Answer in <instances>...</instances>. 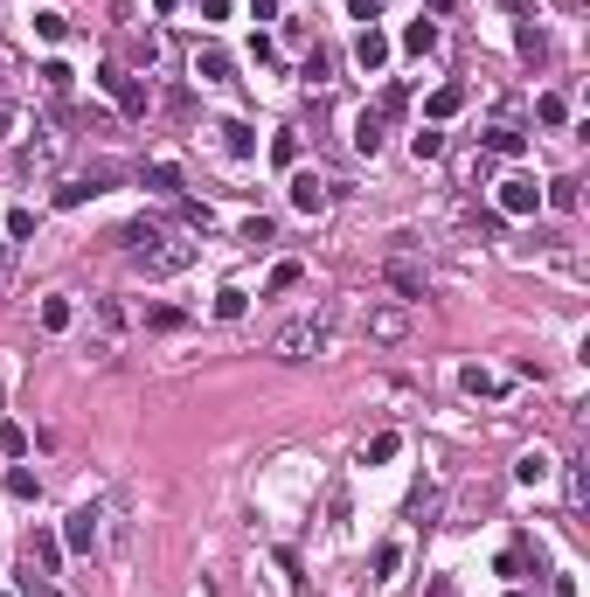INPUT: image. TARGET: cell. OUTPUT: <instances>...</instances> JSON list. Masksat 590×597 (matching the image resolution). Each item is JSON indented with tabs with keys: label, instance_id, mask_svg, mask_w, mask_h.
<instances>
[{
	"label": "cell",
	"instance_id": "3957f363",
	"mask_svg": "<svg viewBox=\"0 0 590 597\" xmlns=\"http://www.w3.org/2000/svg\"><path fill=\"white\" fill-rule=\"evenodd\" d=\"M139 271H146V278H174V271H188L195 264V243H153V250H139Z\"/></svg>",
	"mask_w": 590,
	"mask_h": 597
},
{
	"label": "cell",
	"instance_id": "8d00e7d4",
	"mask_svg": "<svg viewBox=\"0 0 590 597\" xmlns=\"http://www.w3.org/2000/svg\"><path fill=\"white\" fill-rule=\"evenodd\" d=\"M98 327H105V334H118V327H126V312L111 306V299H98Z\"/></svg>",
	"mask_w": 590,
	"mask_h": 597
},
{
	"label": "cell",
	"instance_id": "1f68e13d",
	"mask_svg": "<svg viewBox=\"0 0 590 597\" xmlns=\"http://www.w3.org/2000/svg\"><path fill=\"white\" fill-rule=\"evenodd\" d=\"M535 119H542V126H563L569 104H563V98H535Z\"/></svg>",
	"mask_w": 590,
	"mask_h": 597
},
{
	"label": "cell",
	"instance_id": "52a82bcc",
	"mask_svg": "<svg viewBox=\"0 0 590 597\" xmlns=\"http://www.w3.org/2000/svg\"><path fill=\"white\" fill-rule=\"evenodd\" d=\"M63 542L77 549V556H91V549H98V507H77L70 528H63Z\"/></svg>",
	"mask_w": 590,
	"mask_h": 597
},
{
	"label": "cell",
	"instance_id": "5bb4252c",
	"mask_svg": "<svg viewBox=\"0 0 590 597\" xmlns=\"http://www.w3.org/2000/svg\"><path fill=\"white\" fill-rule=\"evenodd\" d=\"M389 285H396L403 299H424V271H417L410 258H389Z\"/></svg>",
	"mask_w": 590,
	"mask_h": 597
},
{
	"label": "cell",
	"instance_id": "83f0119b",
	"mask_svg": "<svg viewBox=\"0 0 590 597\" xmlns=\"http://www.w3.org/2000/svg\"><path fill=\"white\" fill-rule=\"evenodd\" d=\"M42 327L63 334V327H70V299H42Z\"/></svg>",
	"mask_w": 590,
	"mask_h": 597
},
{
	"label": "cell",
	"instance_id": "277c9868",
	"mask_svg": "<svg viewBox=\"0 0 590 597\" xmlns=\"http://www.w3.org/2000/svg\"><path fill=\"white\" fill-rule=\"evenodd\" d=\"M535 208H542V188L528 181V174L500 181V215H535Z\"/></svg>",
	"mask_w": 590,
	"mask_h": 597
},
{
	"label": "cell",
	"instance_id": "cb8c5ba5",
	"mask_svg": "<svg viewBox=\"0 0 590 597\" xmlns=\"http://www.w3.org/2000/svg\"><path fill=\"white\" fill-rule=\"evenodd\" d=\"M35 35H42V42H63V35H70V22H63L56 7H42V14H35Z\"/></svg>",
	"mask_w": 590,
	"mask_h": 597
},
{
	"label": "cell",
	"instance_id": "836d02e7",
	"mask_svg": "<svg viewBox=\"0 0 590 597\" xmlns=\"http://www.w3.org/2000/svg\"><path fill=\"white\" fill-rule=\"evenodd\" d=\"M271 236H278V230H271V215H250V223H243V243H271Z\"/></svg>",
	"mask_w": 590,
	"mask_h": 597
},
{
	"label": "cell",
	"instance_id": "8992f818",
	"mask_svg": "<svg viewBox=\"0 0 590 597\" xmlns=\"http://www.w3.org/2000/svg\"><path fill=\"white\" fill-rule=\"evenodd\" d=\"M35 77H42V98L49 104H70V91H77V70H70V63H42Z\"/></svg>",
	"mask_w": 590,
	"mask_h": 597
},
{
	"label": "cell",
	"instance_id": "7bdbcfd3",
	"mask_svg": "<svg viewBox=\"0 0 590 597\" xmlns=\"http://www.w3.org/2000/svg\"><path fill=\"white\" fill-rule=\"evenodd\" d=\"M250 14H257V22H278V0H250Z\"/></svg>",
	"mask_w": 590,
	"mask_h": 597
},
{
	"label": "cell",
	"instance_id": "44dd1931",
	"mask_svg": "<svg viewBox=\"0 0 590 597\" xmlns=\"http://www.w3.org/2000/svg\"><path fill=\"white\" fill-rule=\"evenodd\" d=\"M243 306H250V292H237V285L215 292V320H243Z\"/></svg>",
	"mask_w": 590,
	"mask_h": 597
},
{
	"label": "cell",
	"instance_id": "f6af8a7d",
	"mask_svg": "<svg viewBox=\"0 0 590 597\" xmlns=\"http://www.w3.org/2000/svg\"><path fill=\"white\" fill-rule=\"evenodd\" d=\"M430 597H458V584H452V576H438V584H430Z\"/></svg>",
	"mask_w": 590,
	"mask_h": 597
},
{
	"label": "cell",
	"instance_id": "c3c4849f",
	"mask_svg": "<svg viewBox=\"0 0 590 597\" xmlns=\"http://www.w3.org/2000/svg\"><path fill=\"white\" fill-rule=\"evenodd\" d=\"M508 597H528V591H508Z\"/></svg>",
	"mask_w": 590,
	"mask_h": 597
},
{
	"label": "cell",
	"instance_id": "60d3db41",
	"mask_svg": "<svg viewBox=\"0 0 590 597\" xmlns=\"http://www.w3.org/2000/svg\"><path fill=\"white\" fill-rule=\"evenodd\" d=\"M348 14H354V22H369V28H376V14H382V0H348Z\"/></svg>",
	"mask_w": 590,
	"mask_h": 597
},
{
	"label": "cell",
	"instance_id": "ffe728a7",
	"mask_svg": "<svg viewBox=\"0 0 590 597\" xmlns=\"http://www.w3.org/2000/svg\"><path fill=\"white\" fill-rule=\"evenodd\" d=\"M396 452H403V438H396V431H382V438L361 444V466H382V459H396Z\"/></svg>",
	"mask_w": 590,
	"mask_h": 597
},
{
	"label": "cell",
	"instance_id": "ee69618b",
	"mask_svg": "<svg viewBox=\"0 0 590 597\" xmlns=\"http://www.w3.org/2000/svg\"><path fill=\"white\" fill-rule=\"evenodd\" d=\"M14 132V104H7V91H0V139Z\"/></svg>",
	"mask_w": 590,
	"mask_h": 597
},
{
	"label": "cell",
	"instance_id": "ab89813d",
	"mask_svg": "<svg viewBox=\"0 0 590 597\" xmlns=\"http://www.w3.org/2000/svg\"><path fill=\"white\" fill-rule=\"evenodd\" d=\"M326 63H334L326 49H313V56H306V83H326Z\"/></svg>",
	"mask_w": 590,
	"mask_h": 597
},
{
	"label": "cell",
	"instance_id": "f546056e",
	"mask_svg": "<svg viewBox=\"0 0 590 597\" xmlns=\"http://www.w3.org/2000/svg\"><path fill=\"white\" fill-rule=\"evenodd\" d=\"M403 104H410V98H403V83H389V91H382V104H376V119L389 126V119H403Z\"/></svg>",
	"mask_w": 590,
	"mask_h": 597
},
{
	"label": "cell",
	"instance_id": "4316f807",
	"mask_svg": "<svg viewBox=\"0 0 590 597\" xmlns=\"http://www.w3.org/2000/svg\"><path fill=\"white\" fill-rule=\"evenodd\" d=\"M410 154H417V160H438V154H445V132H417V139H410Z\"/></svg>",
	"mask_w": 590,
	"mask_h": 597
},
{
	"label": "cell",
	"instance_id": "f1b7e54d",
	"mask_svg": "<svg viewBox=\"0 0 590 597\" xmlns=\"http://www.w3.org/2000/svg\"><path fill=\"white\" fill-rule=\"evenodd\" d=\"M514 472H521V487H535V479H549V452H528V459H521Z\"/></svg>",
	"mask_w": 590,
	"mask_h": 597
},
{
	"label": "cell",
	"instance_id": "7dc6e473",
	"mask_svg": "<svg viewBox=\"0 0 590 597\" xmlns=\"http://www.w3.org/2000/svg\"><path fill=\"white\" fill-rule=\"evenodd\" d=\"M0 264H7V243H0Z\"/></svg>",
	"mask_w": 590,
	"mask_h": 597
},
{
	"label": "cell",
	"instance_id": "f35d334b",
	"mask_svg": "<svg viewBox=\"0 0 590 597\" xmlns=\"http://www.w3.org/2000/svg\"><path fill=\"white\" fill-rule=\"evenodd\" d=\"M181 215H188V230H209V223H215L209 202H181Z\"/></svg>",
	"mask_w": 590,
	"mask_h": 597
},
{
	"label": "cell",
	"instance_id": "ac0fdd59",
	"mask_svg": "<svg viewBox=\"0 0 590 597\" xmlns=\"http://www.w3.org/2000/svg\"><path fill=\"white\" fill-rule=\"evenodd\" d=\"M458 104H465V83H438L430 91V119H452Z\"/></svg>",
	"mask_w": 590,
	"mask_h": 597
},
{
	"label": "cell",
	"instance_id": "484cf974",
	"mask_svg": "<svg viewBox=\"0 0 590 597\" xmlns=\"http://www.w3.org/2000/svg\"><path fill=\"white\" fill-rule=\"evenodd\" d=\"M542 202H549V208H563V215H569V208H577V181H549V188H542Z\"/></svg>",
	"mask_w": 590,
	"mask_h": 597
},
{
	"label": "cell",
	"instance_id": "603a6c76",
	"mask_svg": "<svg viewBox=\"0 0 590 597\" xmlns=\"http://www.w3.org/2000/svg\"><path fill=\"white\" fill-rule=\"evenodd\" d=\"M7 494H14V500H35V494H42V479H35L28 466H14V472H7Z\"/></svg>",
	"mask_w": 590,
	"mask_h": 597
},
{
	"label": "cell",
	"instance_id": "8fae6325",
	"mask_svg": "<svg viewBox=\"0 0 590 597\" xmlns=\"http://www.w3.org/2000/svg\"><path fill=\"white\" fill-rule=\"evenodd\" d=\"M215 132H222V154H230V160H250V154H257V132L243 126V119H222Z\"/></svg>",
	"mask_w": 590,
	"mask_h": 597
},
{
	"label": "cell",
	"instance_id": "4fadbf2b",
	"mask_svg": "<svg viewBox=\"0 0 590 597\" xmlns=\"http://www.w3.org/2000/svg\"><path fill=\"white\" fill-rule=\"evenodd\" d=\"M521 146H528V132H521V126H493V132H486V160H514Z\"/></svg>",
	"mask_w": 590,
	"mask_h": 597
},
{
	"label": "cell",
	"instance_id": "d6a6232c",
	"mask_svg": "<svg viewBox=\"0 0 590 597\" xmlns=\"http://www.w3.org/2000/svg\"><path fill=\"white\" fill-rule=\"evenodd\" d=\"M7 236H14V243H22V236H35V208H14V215H7Z\"/></svg>",
	"mask_w": 590,
	"mask_h": 597
},
{
	"label": "cell",
	"instance_id": "bcb514c9",
	"mask_svg": "<svg viewBox=\"0 0 590 597\" xmlns=\"http://www.w3.org/2000/svg\"><path fill=\"white\" fill-rule=\"evenodd\" d=\"M153 7H161V14H174V7H181V0H153Z\"/></svg>",
	"mask_w": 590,
	"mask_h": 597
},
{
	"label": "cell",
	"instance_id": "74e56055",
	"mask_svg": "<svg viewBox=\"0 0 590 597\" xmlns=\"http://www.w3.org/2000/svg\"><path fill=\"white\" fill-rule=\"evenodd\" d=\"M83 195H91V188H83V181H63V188H56V208H77Z\"/></svg>",
	"mask_w": 590,
	"mask_h": 597
},
{
	"label": "cell",
	"instance_id": "7402d4cb",
	"mask_svg": "<svg viewBox=\"0 0 590 597\" xmlns=\"http://www.w3.org/2000/svg\"><path fill=\"white\" fill-rule=\"evenodd\" d=\"M458 390H465V396H493V390H500V382H493L486 368H458Z\"/></svg>",
	"mask_w": 590,
	"mask_h": 597
},
{
	"label": "cell",
	"instance_id": "7c38bea8",
	"mask_svg": "<svg viewBox=\"0 0 590 597\" xmlns=\"http://www.w3.org/2000/svg\"><path fill=\"white\" fill-rule=\"evenodd\" d=\"M292 208H306V215H320V208H326V181H320V174H292Z\"/></svg>",
	"mask_w": 590,
	"mask_h": 597
},
{
	"label": "cell",
	"instance_id": "d4e9b609",
	"mask_svg": "<svg viewBox=\"0 0 590 597\" xmlns=\"http://www.w3.org/2000/svg\"><path fill=\"white\" fill-rule=\"evenodd\" d=\"M146 188H161V195H181V174H174L167 160H153V167H146Z\"/></svg>",
	"mask_w": 590,
	"mask_h": 597
},
{
	"label": "cell",
	"instance_id": "d6986e66",
	"mask_svg": "<svg viewBox=\"0 0 590 597\" xmlns=\"http://www.w3.org/2000/svg\"><path fill=\"white\" fill-rule=\"evenodd\" d=\"M354 146H361V154H382V119H376V111L354 119Z\"/></svg>",
	"mask_w": 590,
	"mask_h": 597
},
{
	"label": "cell",
	"instance_id": "ba28073f",
	"mask_svg": "<svg viewBox=\"0 0 590 597\" xmlns=\"http://www.w3.org/2000/svg\"><path fill=\"white\" fill-rule=\"evenodd\" d=\"M118 49H126V70H153L161 63V35H118Z\"/></svg>",
	"mask_w": 590,
	"mask_h": 597
},
{
	"label": "cell",
	"instance_id": "e0dca14e",
	"mask_svg": "<svg viewBox=\"0 0 590 597\" xmlns=\"http://www.w3.org/2000/svg\"><path fill=\"white\" fill-rule=\"evenodd\" d=\"M126 243H133V258H139V250H153V243H167V223H153V215H139L133 230H126Z\"/></svg>",
	"mask_w": 590,
	"mask_h": 597
},
{
	"label": "cell",
	"instance_id": "30bf717a",
	"mask_svg": "<svg viewBox=\"0 0 590 597\" xmlns=\"http://www.w3.org/2000/svg\"><path fill=\"white\" fill-rule=\"evenodd\" d=\"M354 63H361V70H382V63H389V35H382V28H361V35H354Z\"/></svg>",
	"mask_w": 590,
	"mask_h": 597
},
{
	"label": "cell",
	"instance_id": "e575fe53",
	"mask_svg": "<svg viewBox=\"0 0 590 597\" xmlns=\"http://www.w3.org/2000/svg\"><path fill=\"white\" fill-rule=\"evenodd\" d=\"M396 563H403V549L382 542V549H376V576H396Z\"/></svg>",
	"mask_w": 590,
	"mask_h": 597
},
{
	"label": "cell",
	"instance_id": "9c48e42d",
	"mask_svg": "<svg viewBox=\"0 0 590 597\" xmlns=\"http://www.w3.org/2000/svg\"><path fill=\"white\" fill-rule=\"evenodd\" d=\"M403 334H410V312L403 306H376L369 312V340H403Z\"/></svg>",
	"mask_w": 590,
	"mask_h": 597
},
{
	"label": "cell",
	"instance_id": "5b68a950",
	"mask_svg": "<svg viewBox=\"0 0 590 597\" xmlns=\"http://www.w3.org/2000/svg\"><path fill=\"white\" fill-rule=\"evenodd\" d=\"M56 563H63V542H56L49 528H35V535H28V570H35V576H56Z\"/></svg>",
	"mask_w": 590,
	"mask_h": 597
},
{
	"label": "cell",
	"instance_id": "4dcf8cb0",
	"mask_svg": "<svg viewBox=\"0 0 590 597\" xmlns=\"http://www.w3.org/2000/svg\"><path fill=\"white\" fill-rule=\"evenodd\" d=\"M271 160H278V167H292V160H299V132H278V139H271Z\"/></svg>",
	"mask_w": 590,
	"mask_h": 597
},
{
	"label": "cell",
	"instance_id": "9a60e30c",
	"mask_svg": "<svg viewBox=\"0 0 590 597\" xmlns=\"http://www.w3.org/2000/svg\"><path fill=\"white\" fill-rule=\"evenodd\" d=\"M403 49H410V56H430V49H438V22H424V14H417V22L403 28Z\"/></svg>",
	"mask_w": 590,
	"mask_h": 597
},
{
	"label": "cell",
	"instance_id": "7a4b0ae2",
	"mask_svg": "<svg viewBox=\"0 0 590 597\" xmlns=\"http://www.w3.org/2000/svg\"><path fill=\"white\" fill-rule=\"evenodd\" d=\"M98 83L118 98V111H126V119H146V104H153V98H146V83H139L126 63H105V70H98Z\"/></svg>",
	"mask_w": 590,
	"mask_h": 597
},
{
	"label": "cell",
	"instance_id": "6da1fadb",
	"mask_svg": "<svg viewBox=\"0 0 590 597\" xmlns=\"http://www.w3.org/2000/svg\"><path fill=\"white\" fill-rule=\"evenodd\" d=\"M271 355H285V362L326 355V320H292V327H278V334H271Z\"/></svg>",
	"mask_w": 590,
	"mask_h": 597
},
{
	"label": "cell",
	"instance_id": "d590c367",
	"mask_svg": "<svg viewBox=\"0 0 590 597\" xmlns=\"http://www.w3.org/2000/svg\"><path fill=\"white\" fill-rule=\"evenodd\" d=\"M292 285H299V264L285 258V264H278V271H271V292H292Z\"/></svg>",
	"mask_w": 590,
	"mask_h": 597
},
{
	"label": "cell",
	"instance_id": "b9f144b4",
	"mask_svg": "<svg viewBox=\"0 0 590 597\" xmlns=\"http://www.w3.org/2000/svg\"><path fill=\"white\" fill-rule=\"evenodd\" d=\"M0 452H7V459H22V452H28V438H22V431H14V424L0 431Z\"/></svg>",
	"mask_w": 590,
	"mask_h": 597
},
{
	"label": "cell",
	"instance_id": "2e32d148",
	"mask_svg": "<svg viewBox=\"0 0 590 597\" xmlns=\"http://www.w3.org/2000/svg\"><path fill=\"white\" fill-rule=\"evenodd\" d=\"M195 77L202 83H230V56L222 49H195Z\"/></svg>",
	"mask_w": 590,
	"mask_h": 597
}]
</instances>
